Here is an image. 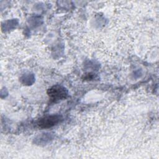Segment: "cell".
<instances>
[{
  "instance_id": "obj_1",
  "label": "cell",
  "mask_w": 159,
  "mask_h": 159,
  "mask_svg": "<svg viewBox=\"0 0 159 159\" xmlns=\"http://www.w3.org/2000/svg\"><path fill=\"white\" fill-rule=\"evenodd\" d=\"M47 94L51 100L56 102L66 98L68 95V91L64 87L56 85L49 88L47 91Z\"/></svg>"
},
{
  "instance_id": "obj_2",
  "label": "cell",
  "mask_w": 159,
  "mask_h": 159,
  "mask_svg": "<svg viewBox=\"0 0 159 159\" xmlns=\"http://www.w3.org/2000/svg\"><path fill=\"white\" fill-rule=\"evenodd\" d=\"M60 120V116L58 115H52L41 118L38 122V125L41 128H50L56 125Z\"/></svg>"
}]
</instances>
